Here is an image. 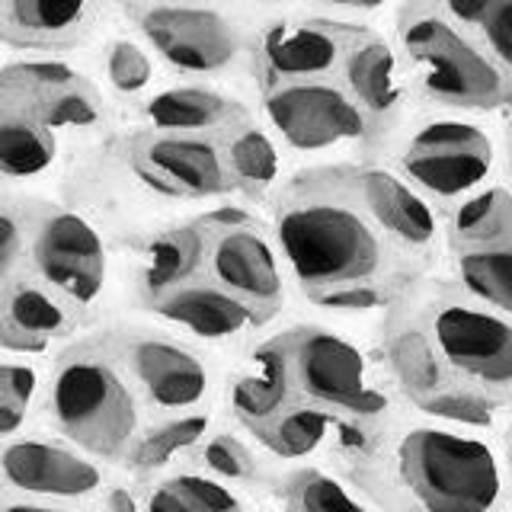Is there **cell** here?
<instances>
[{"label": "cell", "instance_id": "obj_26", "mask_svg": "<svg viewBox=\"0 0 512 512\" xmlns=\"http://www.w3.org/2000/svg\"><path fill=\"white\" fill-rule=\"evenodd\" d=\"M336 429H340V420H336L333 413L308 407V404H292L272 423L247 432V436L260 445L266 455L298 464V461H308L317 452H324L327 445H333Z\"/></svg>", "mask_w": 512, "mask_h": 512}, {"label": "cell", "instance_id": "obj_14", "mask_svg": "<svg viewBox=\"0 0 512 512\" xmlns=\"http://www.w3.org/2000/svg\"><path fill=\"white\" fill-rule=\"evenodd\" d=\"M106 487L103 464L71 442L7 439L0 442V490L29 500L84 503Z\"/></svg>", "mask_w": 512, "mask_h": 512}, {"label": "cell", "instance_id": "obj_34", "mask_svg": "<svg viewBox=\"0 0 512 512\" xmlns=\"http://www.w3.org/2000/svg\"><path fill=\"white\" fill-rule=\"evenodd\" d=\"M29 109L36 112L52 132H58V128H93L103 119L100 93H96L84 77H80L77 84L45 96L39 103H32Z\"/></svg>", "mask_w": 512, "mask_h": 512}, {"label": "cell", "instance_id": "obj_11", "mask_svg": "<svg viewBox=\"0 0 512 512\" xmlns=\"http://www.w3.org/2000/svg\"><path fill=\"white\" fill-rule=\"evenodd\" d=\"M349 186L365 215L394 244L404 260L426 276L445 247V221L423 192H416L394 167L346 164Z\"/></svg>", "mask_w": 512, "mask_h": 512}, {"label": "cell", "instance_id": "obj_33", "mask_svg": "<svg viewBox=\"0 0 512 512\" xmlns=\"http://www.w3.org/2000/svg\"><path fill=\"white\" fill-rule=\"evenodd\" d=\"M42 388V375L29 362H0V442L23 429Z\"/></svg>", "mask_w": 512, "mask_h": 512}, {"label": "cell", "instance_id": "obj_30", "mask_svg": "<svg viewBox=\"0 0 512 512\" xmlns=\"http://www.w3.org/2000/svg\"><path fill=\"white\" fill-rule=\"evenodd\" d=\"M282 512H375L359 490L324 468L298 464L276 480Z\"/></svg>", "mask_w": 512, "mask_h": 512}, {"label": "cell", "instance_id": "obj_22", "mask_svg": "<svg viewBox=\"0 0 512 512\" xmlns=\"http://www.w3.org/2000/svg\"><path fill=\"white\" fill-rule=\"evenodd\" d=\"M228 404H231L234 420L247 432L272 423L282 410L298 404L292 388H288L279 352L269 346V340L256 343L250 349L247 368H240V372L231 378Z\"/></svg>", "mask_w": 512, "mask_h": 512}, {"label": "cell", "instance_id": "obj_1", "mask_svg": "<svg viewBox=\"0 0 512 512\" xmlns=\"http://www.w3.org/2000/svg\"><path fill=\"white\" fill-rule=\"evenodd\" d=\"M333 455L343 477L384 512H503L509 461L477 429L442 420L340 423Z\"/></svg>", "mask_w": 512, "mask_h": 512}, {"label": "cell", "instance_id": "obj_13", "mask_svg": "<svg viewBox=\"0 0 512 512\" xmlns=\"http://www.w3.org/2000/svg\"><path fill=\"white\" fill-rule=\"evenodd\" d=\"M135 23L170 68L218 74L237 61L244 36L231 16L189 0H151L135 10Z\"/></svg>", "mask_w": 512, "mask_h": 512}, {"label": "cell", "instance_id": "obj_4", "mask_svg": "<svg viewBox=\"0 0 512 512\" xmlns=\"http://www.w3.org/2000/svg\"><path fill=\"white\" fill-rule=\"evenodd\" d=\"M55 432L96 461H125L141 436V400L106 346H74L45 384Z\"/></svg>", "mask_w": 512, "mask_h": 512}, {"label": "cell", "instance_id": "obj_37", "mask_svg": "<svg viewBox=\"0 0 512 512\" xmlns=\"http://www.w3.org/2000/svg\"><path fill=\"white\" fill-rule=\"evenodd\" d=\"M29 247L26 218L13 208L0 205V288L20 276V263Z\"/></svg>", "mask_w": 512, "mask_h": 512}, {"label": "cell", "instance_id": "obj_20", "mask_svg": "<svg viewBox=\"0 0 512 512\" xmlns=\"http://www.w3.org/2000/svg\"><path fill=\"white\" fill-rule=\"evenodd\" d=\"M208 244H212V234H208L202 221L180 224V228H167L154 234L148 240V247H144V260L138 272L141 304H148L160 295L173 292V288L205 276Z\"/></svg>", "mask_w": 512, "mask_h": 512}, {"label": "cell", "instance_id": "obj_19", "mask_svg": "<svg viewBox=\"0 0 512 512\" xmlns=\"http://www.w3.org/2000/svg\"><path fill=\"white\" fill-rule=\"evenodd\" d=\"M93 23V0H0V42L68 48Z\"/></svg>", "mask_w": 512, "mask_h": 512}, {"label": "cell", "instance_id": "obj_43", "mask_svg": "<svg viewBox=\"0 0 512 512\" xmlns=\"http://www.w3.org/2000/svg\"><path fill=\"white\" fill-rule=\"evenodd\" d=\"M506 151H509V167H512V125H509V135H506Z\"/></svg>", "mask_w": 512, "mask_h": 512}, {"label": "cell", "instance_id": "obj_35", "mask_svg": "<svg viewBox=\"0 0 512 512\" xmlns=\"http://www.w3.org/2000/svg\"><path fill=\"white\" fill-rule=\"evenodd\" d=\"M106 77L119 93L135 96V93H141L144 87L151 84L154 64H151L148 52H144L138 42L116 39L109 45V52H106Z\"/></svg>", "mask_w": 512, "mask_h": 512}, {"label": "cell", "instance_id": "obj_41", "mask_svg": "<svg viewBox=\"0 0 512 512\" xmlns=\"http://www.w3.org/2000/svg\"><path fill=\"white\" fill-rule=\"evenodd\" d=\"M103 512H141V503L128 487H109L103 496Z\"/></svg>", "mask_w": 512, "mask_h": 512}, {"label": "cell", "instance_id": "obj_2", "mask_svg": "<svg viewBox=\"0 0 512 512\" xmlns=\"http://www.w3.org/2000/svg\"><path fill=\"white\" fill-rule=\"evenodd\" d=\"M272 240L304 301L352 285L410 288L423 279L365 215L346 164L308 167L272 196Z\"/></svg>", "mask_w": 512, "mask_h": 512}, {"label": "cell", "instance_id": "obj_21", "mask_svg": "<svg viewBox=\"0 0 512 512\" xmlns=\"http://www.w3.org/2000/svg\"><path fill=\"white\" fill-rule=\"evenodd\" d=\"M144 119L154 125V132L167 135H224L247 119V109L212 87H170L144 103Z\"/></svg>", "mask_w": 512, "mask_h": 512}, {"label": "cell", "instance_id": "obj_39", "mask_svg": "<svg viewBox=\"0 0 512 512\" xmlns=\"http://www.w3.org/2000/svg\"><path fill=\"white\" fill-rule=\"evenodd\" d=\"M0 512H87L77 503H55V500H29V496H13L0 490Z\"/></svg>", "mask_w": 512, "mask_h": 512}, {"label": "cell", "instance_id": "obj_8", "mask_svg": "<svg viewBox=\"0 0 512 512\" xmlns=\"http://www.w3.org/2000/svg\"><path fill=\"white\" fill-rule=\"evenodd\" d=\"M29 228V266L32 276L84 317L103 301L109 285V253L103 234L93 224L68 212V208H45L26 221Z\"/></svg>", "mask_w": 512, "mask_h": 512}, {"label": "cell", "instance_id": "obj_3", "mask_svg": "<svg viewBox=\"0 0 512 512\" xmlns=\"http://www.w3.org/2000/svg\"><path fill=\"white\" fill-rule=\"evenodd\" d=\"M436 352L445 391L512 407V317L490 308L455 279H416L397 298Z\"/></svg>", "mask_w": 512, "mask_h": 512}, {"label": "cell", "instance_id": "obj_36", "mask_svg": "<svg viewBox=\"0 0 512 512\" xmlns=\"http://www.w3.org/2000/svg\"><path fill=\"white\" fill-rule=\"evenodd\" d=\"M416 410L432 416V420L468 426V429H487V426H493L496 413H500V407H493V404H487V400H480L474 394H464V391H442L436 397L423 400Z\"/></svg>", "mask_w": 512, "mask_h": 512}, {"label": "cell", "instance_id": "obj_32", "mask_svg": "<svg viewBox=\"0 0 512 512\" xmlns=\"http://www.w3.org/2000/svg\"><path fill=\"white\" fill-rule=\"evenodd\" d=\"M199 464L205 474H212L231 487H256L263 484V461L253 452L247 439L237 432H208L199 445Z\"/></svg>", "mask_w": 512, "mask_h": 512}, {"label": "cell", "instance_id": "obj_28", "mask_svg": "<svg viewBox=\"0 0 512 512\" xmlns=\"http://www.w3.org/2000/svg\"><path fill=\"white\" fill-rule=\"evenodd\" d=\"M0 311L10 317V324H16L23 333L36 336V340H61V336L74 333L77 314L64 304L52 288L42 285L36 276H16L0 288Z\"/></svg>", "mask_w": 512, "mask_h": 512}, {"label": "cell", "instance_id": "obj_40", "mask_svg": "<svg viewBox=\"0 0 512 512\" xmlns=\"http://www.w3.org/2000/svg\"><path fill=\"white\" fill-rule=\"evenodd\" d=\"M208 231H228V228H240V224H250L256 221L253 212H247V208H240V205H221L215 208V212H208L205 218H199Z\"/></svg>", "mask_w": 512, "mask_h": 512}, {"label": "cell", "instance_id": "obj_29", "mask_svg": "<svg viewBox=\"0 0 512 512\" xmlns=\"http://www.w3.org/2000/svg\"><path fill=\"white\" fill-rule=\"evenodd\" d=\"M141 512H250L237 487L205 474L176 471L160 477L141 500Z\"/></svg>", "mask_w": 512, "mask_h": 512}, {"label": "cell", "instance_id": "obj_18", "mask_svg": "<svg viewBox=\"0 0 512 512\" xmlns=\"http://www.w3.org/2000/svg\"><path fill=\"white\" fill-rule=\"evenodd\" d=\"M340 84L365 112L372 132L381 135L388 132L400 106H404V61H400V52L391 42H384L368 29L346 55Z\"/></svg>", "mask_w": 512, "mask_h": 512}, {"label": "cell", "instance_id": "obj_45", "mask_svg": "<svg viewBox=\"0 0 512 512\" xmlns=\"http://www.w3.org/2000/svg\"><path fill=\"white\" fill-rule=\"evenodd\" d=\"M189 4H208V0H189Z\"/></svg>", "mask_w": 512, "mask_h": 512}, {"label": "cell", "instance_id": "obj_12", "mask_svg": "<svg viewBox=\"0 0 512 512\" xmlns=\"http://www.w3.org/2000/svg\"><path fill=\"white\" fill-rule=\"evenodd\" d=\"M365 32L368 29L359 23L330 16H285L269 23L253 45L260 87L340 77L346 55Z\"/></svg>", "mask_w": 512, "mask_h": 512}, {"label": "cell", "instance_id": "obj_17", "mask_svg": "<svg viewBox=\"0 0 512 512\" xmlns=\"http://www.w3.org/2000/svg\"><path fill=\"white\" fill-rule=\"evenodd\" d=\"M144 311L205 343H234L272 324L266 314L250 308L247 301H240L237 295H231L228 288H221L208 276H199L180 288H173L167 295L148 301Z\"/></svg>", "mask_w": 512, "mask_h": 512}, {"label": "cell", "instance_id": "obj_27", "mask_svg": "<svg viewBox=\"0 0 512 512\" xmlns=\"http://www.w3.org/2000/svg\"><path fill=\"white\" fill-rule=\"evenodd\" d=\"M512 80V0H423Z\"/></svg>", "mask_w": 512, "mask_h": 512}, {"label": "cell", "instance_id": "obj_10", "mask_svg": "<svg viewBox=\"0 0 512 512\" xmlns=\"http://www.w3.org/2000/svg\"><path fill=\"white\" fill-rule=\"evenodd\" d=\"M263 112L285 148L317 154L349 141H372L375 132L340 77L301 80L263 90Z\"/></svg>", "mask_w": 512, "mask_h": 512}, {"label": "cell", "instance_id": "obj_5", "mask_svg": "<svg viewBox=\"0 0 512 512\" xmlns=\"http://www.w3.org/2000/svg\"><path fill=\"white\" fill-rule=\"evenodd\" d=\"M298 404L333 413L349 426H372L394 413V397L375 378L372 356L320 320H304L269 336Z\"/></svg>", "mask_w": 512, "mask_h": 512}, {"label": "cell", "instance_id": "obj_42", "mask_svg": "<svg viewBox=\"0 0 512 512\" xmlns=\"http://www.w3.org/2000/svg\"><path fill=\"white\" fill-rule=\"evenodd\" d=\"M317 4H324L330 10H352V13H375L381 10L388 0H317Z\"/></svg>", "mask_w": 512, "mask_h": 512}, {"label": "cell", "instance_id": "obj_23", "mask_svg": "<svg viewBox=\"0 0 512 512\" xmlns=\"http://www.w3.org/2000/svg\"><path fill=\"white\" fill-rule=\"evenodd\" d=\"M58 157V138L36 112L0 93V176L32 180Z\"/></svg>", "mask_w": 512, "mask_h": 512}, {"label": "cell", "instance_id": "obj_44", "mask_svg": "<svg viewBox=\"0 0 512 512\" xmlns=\"http://www.w3.org/2000/svg\"><path fill=\"white\" fill-rule=\"evenodd\" d=\"M269 4H292V0H269Z\"/></svg>", "mask_w": 512, "mask_h": 512}, {"label": "cell", "instance_id": "obj_9", "mask_svg": "<svg viewBox=\"0 0 512 512\" xmlns=\"http://www.w3.org/2000/svg\"><path fill=\"white\" fill-rule=\"evenodd\" d=\"M119 362L141 407L154 413L180 416L196 413L212 397L215 375L199 349L157 330H125L106 343Z\"/></svg>", "mask_w": 512, "mask_h": 512}, {"label": "cell", "instance_id": "obj_16", "mask_svg": "<svg viewBox=\"0 0 512 512\" xmlns=\"http://www.w3.org/2000/svg\"><path fill=\"white\" fill-rule=\"evenodd\" d=\"M132 167L151 189L183 199H215L234 192L221 144L205 135H141Z\"/></svg>", "mask_w": 512, "mask_h": 512}, {"label": "cell", "instance_id": "obj_24", "mask_svg": "<svg viewBox=\"0 0 512 512\" xmlns=\"http://www.w3.org/2000/svg\"><path fill=\"white\" fill-rule=\"evenodd\" d=\"M221 154H224V164H228L234 192H244L253 202L276 196V189L282 186L279 183L282 154H279L276 138H272L266 128H260L250 116L244 122L231 125L228 132H224Z\"/></svg>", "mask_w": 512, "mask_h": 512}, {"label": "cell", "instance_id": "obj_6", "mask_svg": "<svg viewBox=\"0 0 512 512\" xmlns=\"http://www.w3.org/2000/svg\"><path fill=\"white\" fill-rule=\"evenodd\" d=\"M397 52L416 90L445 109L484 112L506 106L512 80L480 48L423 0L397 13Z\"/></svg>", "mask_w": 512, "mask_h": 512}, {"label": "cell", "instance_id": "obj_7", "mask_svg": "<svg viewBox=\"0 0 512 512\" xmlns=\"http://www.w3.org/2000/svg\"><path fill=\"white\" fill-rule=\"evenodd\" d=\"M496 167V144L471 119L436 116L426 119L404 138L394 170L439 208L452 212L474 192L490 186Z\"/></svg>", "mask_w": 512, "mask_h": 512}, {"label": "cell", "instance_id": "obj_15", "mask_svg": "<svg viewBox=\"0 0 512 512\" xmlns=\"http://www.w3.org/2000/svg\"><path fill=\"white\" fill-rule=\"evenodd\" d=\"M208 234H212V244H208L205 276L269 320H276L288 301L292 279H288L272 231L256 218L250 224H240V228Z\"/></svg>", "mask_w": 512, "mask_h": 512}, {"label": "cell", "instance_id": "obj_25", "mask_svg": "<svg viewBox=\"0 0 512 512\" xmlns=\"http://www.w3.org/2000/svg\"><path fill=\"white\" fill-rule=\"evenodd\" d=\"M452 279L490 308L512 317V218L487 244L448 250Z\"/></svg>", "mask_w": 512, "mask_h": 512}, {"label": "cell", "instance_id": "obj_31", "mask_svg": "<svg viewBox=\"0 0 512 512\" xmlns=\"http://www.w3.org/2000/svg\"><path fill=\"white\" fill-rule=\"evenodd\" d=\"M208 432H212V416H208L205 410L167 416L164 423H157L151 429H141V436L132 445L125 464L138 474L160 471V468H167L176 455L189 452V448H199Z\"/></svg>", "mask_w": 512, "mask_h": 512}, {"label": "cell", "instance_id": "obj_38", "mask_svg": "<svg viewBox=\"0 0 512 512\" xmlns=\"http://www.w3.org/2000/svg\"><path fill=\"white\" fill-rule=\"evenodd\" d=\"M0 349L13 352V356H39V352L48 349V343L23 333L16 324H10V317L4 311H0Z\"/></svg>", "mask_w": 512, "mask_h": 512}]
</instances>
